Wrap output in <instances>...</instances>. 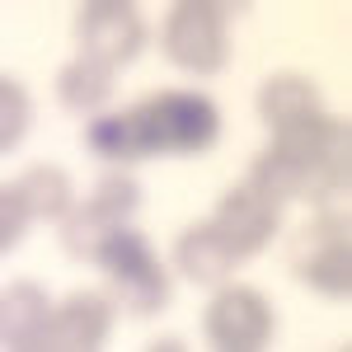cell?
<instances>
[{"label":"cell","instance_id":"6da1fadb","mask_svg":"<svg viewBox=\"0 0 352 352\" xmlns=\"http://www.w3.org/2000/svg\"><path fill=\"white\" fill-rule=\"evenodd\" d=\"M244 5L230 0H184L169 10V24H164V56L188 66L197 76H217L230 56V28L226 19L240 14Z\"/></svg>","mask_w":352,"mask_h":352},{"label":"cell","instance_id":"7a4b0ae2","mask_svg":"<svg viewBox=\"0 0 352 352\" xmlns=\"http://www.w3.org/2000/svg\"><path fill=\"white\" fill-rule=\"evenodd\" d=\"M94 263L113 277V292H118L127 315H155V310H164V300H169V272L151 254L146 235L118 226L109 240L99 244Z\"/></svg>","mask_w":352,"mask_h":352},{"label":"cell","instance_id":"3957f363","mask_svg":"<svg viewBox=\"0 0 352 352\" xmlns=\"http://www.w3.org/2000/svg\"><path fill=\"white\" fill-rule=\"evenodd\" d=\"M146 109V122L155 132V146L160 155H202L221 132V118H217V104L207 94H155L141 104Z\"/></svg>","mask_w":352,"mask_h":352},{"label":"cell","instance_id":"277c9868","mask_svg":"<svg viewBox=\"0 0 352 352\" xmlns=\"http://www.w3.org/2000/svg\"><path fill=\"white\" fill-rule=\"evenodd\" d=\"M136 197H141V192H136V184L127 174L104 179L80 207H71V212L61 217V244H66V254H71V258H94L99 244L136 212Z\"/></svg>","mask_w":352,"mask_h":352},{"label":"cell","instance_id":"5b68a950","mask_svg":"<svg viewBox=\"0 0 352 352\" xmlns=\"http://www.w3.org/2000/svg\"><path fill=\"white\" fill-rule=\"evenodd\" d=\"M207 338L226 352H254L272 338V305L254 287H226L207 305Z\"/></svg>","mask_w":352,"mask_h":352},{"label":"cell","instance_id":"8992f818","mask_svg":"<svg viewBox=\"0 0 352 352\" xmlns=\"http://www.w3.org/2000/svg\"><path fill=\"white\" fill-rule=\"evenodd\" d=\"M76 38H80V56H94L104 66H127L141 52V43H146V28H141L132 5H122V0H94V5H85L80 19H76Z\"/></svg>","mask_w":352,"mask_h":352},{"label":"cell","instance_id":"52a82bcc","mask_svg":"<svg viewBox=\"0 0 352 352\" xmlns=\"http://www.w3.org/2000/svg\"><path fill=\"white\" fill-rule=\"evenodd\" d=\"M277 212H282V207H272V202H263V197H254L249 188H235L217 207V217L207 221V226L230 244V254L244 263L249 254H258V249L277 235Z\"/></svg>","mask_w":352,"mask_h":352},{"label":"cell","instance_id":"ba28073f","mask_svg":"<svg viewBox=\"0 0 352 352\" xmlns=\"http://www.w3.org/2000/svg\"><path fill=\"white\" fill-rule=\"evenodd\" d=\"M109 320H113V305L99 292H80L71 296L66 305H56L47 329H43V343L38 348H52V352H89L109 338Z\"/></svg>","mask_w":352,"mask_h":352},{"label":"cell","instance_id":"9c48e42d","mask_svg":"<svg viewBox=\"0 0 352 352\" xmlns=\"http://www.w3.org/2000/svg\"><path fill=\"white\" fill-rule=\"evenodd\" d=\"M85 146L104 160H118V164H132V160H151L160 155L155 146V132L146 122V109H122V113H109V118H94L85 127Z\"/></svg>","mask_w":352,"mask_h":352},{"label":"cell","instance_id":"30bf717a","mask_svg":"<svg viewBox=\"0 0 352 352\" xmlns=\"http://www.w3.org/2000/svg\"><path fill=\"white\" fill-rule=\"evenodd\" d=\"M47 320H52V305L43 296V287H33V282H10L5 287V296H0L5 348H38Z\"/></svg>","mask_w":352,"mask_h":352},{"label":"cell","instance_id":"8fae6325","mask_svg":"<svg viewBox=\"0 0 352 352\" xmlns=\"http://www.w3.org/2000/svg\"><path fill=\"white\" fill-rule=\"evenodd\" d=\"M174 254H179V268L188 272L192 282H202V287H221L230 272L240 268V258L230 254V244L221 240L212 226H192Z\"/></svg>","mask_w":352,"mask_h":352},{"label":"cell","instance_id":"7c38bea8","mask_svg":"<svg viewBox=\"0 0 352 352\" xmlns=\"http://www.w3.org/2000/svg\"><path fill=\"white\" fill-rule=\"evenodd\" d=\"M296 272L300 282H310L320 296H333V300H348L352 292V244L348 240H333V244H320V249H296Z\"/></svg>","mask_w":352,"mask_h":352},{"label":"cell","instance_id":"4fadbf2b","mask_svg":"<svg viewBox=\"0 0 352 352\" xmlns=\"http://www.w3.org/2000/svg\"><path fill=\"white\" fill-rule=\"evenodd\" d=\"M315 109H320V94H315V85L305 76H272L263 85V94H258V113H263V122L272 132L305 118V113H315Z\"/></svg>","mask_w":352,"mask_h":352},{"label":"cell","instance_id":"5bb4252c","mask_svg":"<svg viewBox=\"0 0 352 352\" xmlns=\"http://www.w3.org/2000/svg\"><path fill=\"white\" fill-rule=\"evenodd\" d=\"M109 89H113V66L94 61V56H76L56 76V94H61L66 109H94V104L109 99Z\"/></svg>","mask_w":352,"mask_h":352},{"label":"cell","instance_id":"9a60e30c","mask_svg":"<svg viewBox=\"0 0 352 352\" xmlns=\"http://www.w3.org/2000/svg\"><path fill=\"white\" fill-rule=\"evenodd\" d=\"M14 188L28 197L33 217H56V221H61L66 212H71V184H66V174H61V169H52V164L28 169Z\"/></svg>","mask_w":352,"mask_h":352},{"label":"cell","instance_id":"2e32d148","mask_svg":"<svg viewBox=\"0 0 352 352\" xmlns=\"http://www.w3.org/2000/svg\"><path fill=\"white\" fill-rule=\"evenodd\" d=\"M28 132V89L14 80L0 85V151H14Z\"/></svg>","mask_w":352,"mask_h":352},{"label":"cell","instance_id":"e0dca14e","mask_svg":"<svg viewBox=\"0 0 352 352\" xmlns=\"http://www.w3.org/2000/svg\"><path fill=\"white\" fill-rule=\"evenodd\" d=\"M28 217H33V207H28V197L14 184L0 192V249H14V244L24 240L28 230Z\"/></svg>","mask_w":352,"mask_h":352},{"label":"cell","instance_id":"ac0fdd59","mask_svg":"<svg viewBox=\"0 0 352 352\" xmlns=\"http://www.w3.org/2000/svg\"><path fill=\"white\" fill-rule=\"evenodd\" d=\"M155 352H184V338H155Z\"/></svg>","mask_w":352,"mask_h":352}]
</instances>
